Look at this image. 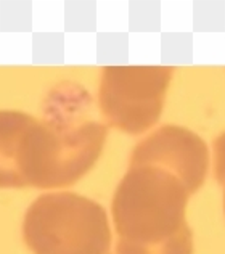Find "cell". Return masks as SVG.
Segmentation results:
<instances>
[{
	"label": "cell",
	"mask_w": 225,
	"mask_h": 254,
	"mask_svg": "<svg viewBox=\"0 0 225 254\" xmlns=\"http://www.w3.org/2000/svg\"><path fill=\"white\" fill-rule=\"evenodd\" d=\"M191 193L174 174L156 166H130L112 198L117 254H193L185 220Z\"/></svg>",
	"instance_id": "6da1fadb"
},
{
	"label": "cell",
	"mask_w": 225,
	"mask_h": 254,
	"mask_svg": "<svg viewBox=\"0 0 225 254\" xmlns=\"http://www.w3.org/2000/svg\"><path fill=\"white\" fill-rule=\"evenodd\" d=\"M23 237L34 254H110L111 248L105 209L71 191L37 198L24 216Z\"/></svg>",
	"instance_id": "7a4b0ae2"
},
{
	"label": "cell",
	"mask_w": 225,
	"mask_h": 254,
	"mask_svg": "<svg viewBox=\"0 0 225 254\" xmlns=\"http://www.w3.org/2000/svg\"><path fill=\"white\" fill-rule=\"evenodd\" d=\"M107 126L66 115L61 106L39 121L37 171L34 187L56 189L79 180L97 163L107 140Z\"/></svg>",
	"instance_id": "3957f363"
},
{
	"label": "cell",
	"mask_w": 225,
	"mask_h": 254,
	"mask_svg": "<svg viewBox=\"0 0 225 254\" xmlns=\"http://www.w3.org/2000/svg\"><path fill=\"white\" fill-rule=\"evenodd\" d=\"M172 74L169 66H108L98 92L102 113L124 132H145L161 115Z\"/></svg>",
	"instance_id": "277c9868"
},
{
	"label": "cell",
	"mask_w": 225,
	"mask_h": 254,
	"mask_svg": "<svg viewBox=\"0 0 225 254\" xmlns=\"http://www.w3.org/2000/svg\"><path fill=\"white\" fill-rule=\"evenodd\" d=\"M208 146L185 127L164 126L135 146L130 166H156L182 180L190 193L196 191L208 172Z\"/></svg>",
	"instance_id": "5b68a950"
},
{
	"label": "cell",
	"mask_w": 225,
	"mask_h": 254,
	"mask_svg": "<svg viewBox=\"0 0 225 254\" xmlns=\"http://www.w3.org/2000/svg\"><path fill=\"white\" fill-rule=\"evenodd\" d=\"M37 119L21 111H0V189L28 187L31 140Z\"/></svg>",
	"instance_id": "8992f818"
},
{
	"label": "cell",
	"mask_w": 225,
	"mask_h": 254,
	"mask_svg": "<svg viewBox=\"0 0 225 254\" xmlns=\"http://www.w3.org/2000/svg\"><path fill=\"white\" fill-rule=\"evenodd\" d=\"M214 171L217 180L225 184V133L214 143Z\"/></svg>",
	"instance_id": "52a82bcc"
},
{
	"label": "cell",
	"mask_w": 225,
	"mask_h": 254,
	"mask_svg": "<svg viewBox=\"0 0 225 254\" xmlns=\"http://www.w3.org/2000/svg\"><path fill=\"white\" fill-rule=\"evenodd\" d=\"M225 185V184H224ZM224 208H225V191H224Z\"/></svg>",
	"instance_id": "ba28073f"
}]
</instances>
